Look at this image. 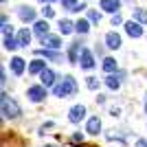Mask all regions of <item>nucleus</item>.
Listing matches in <instances>:
<instances>
[{
	"label": "nucleus",
	"mask_w": 147,
	"mask_h": 147,
	"mask_svg": "<svg viewBox=\"0 0 147 147\" xmlns=\"http://www.w3.org/2000/svg\"><path fill=\"white\" fill-rule=\"evenodd\" d=\"M77 92V81L73 79V77H64V79L59 81V84H55L53 86V94L55 97H68V94H75Z\"/></svg>",
	"instance_id": "obj_2"
},
{
	"label": "nucleus",
	"mask_w": 147,
	"mask_h": 147,
	"mask_svg": "<svg viewBox=\"0 0 147 147\" xmlns=\"http://www.w3.org/2000/svg\"><path fill=\"white\" fill-rule=\"evenodd\" d=\"M44 147H51V145H44Z\"/></svg>",
	"instance_id": "obj_34"
},
{
	"label": "nucleus",
	"mask_w": 147,
	"mask_h": 147,
	"mask_svg": "<svg viewBox=\"0 0 147 147\" xmlns=\"http://www.w3.org/2000/svg\"><path fill=\"white\" fill-rule=\"evenodd\" d=\"M86 132H88V134H99V132H101V121H99V117H92V119H88Z\"/></svg>",
	"instance_id": "obj_8"
},
{
	"label": "nucleus",
	"mask_w": 147,
	"mask_h": 147,
	"mask_svg": "<svg viewBox=\"0 0 147 147\" xmlns=\"http://www.w3.org/2000/svg\"><path fill=\"white\" fill-rule=\"evenodd\" d=\"M0 110H2V117H7V119H16V117H20V105L13 101L7 92H2L0 94Z\"/></svg>",
	"instance_id": "obj_1"
},
{
	"label": "nucleus",
	"mask_w": 147,
	"mask_h": 147,
	"mask_svg": "<svg viewBox=\"0 0 147 147\" xmlns=\"http://www.w3.org/2000/svg\"><path fill=\"white\" fill-rule=\"evenodd\" d=\"M136 20H138V22H147V11H143V9H136Z\"/></svg>",
	"instance_id": "obj_24"
},
{
	"label": "nucleus",
	"mask_w": 147,
	"mask_h": 147,
	"mask_svg": "<svg viewBox=\"0 0 147 147\" xmlns=\"http://www.w3.org/2000/svg\"><path fill=\"white\" fill-rule=\"evenodd\" d=\"M42 42L46 44L49 49H53V51H55V49H59V46H61V40H59L57 35H46V37L42 40Z\"/></svg>",
	"instance_id": "obj_14"
},
{
	"label": "nucleus",
	"mask_w": 147,
	"mask_h": 147,
	"mask_svg": "<svg viewBox=\"0 0 147 147\" xmlns=\"http://www.w3.org/2000/svg\"><path fill=\"white\" fill-rule=\"evenodd\" d=\"M44 70H46V64H44L40 57H37V59H33V61L29 64V73H31V75H42Z\"/></svg>",
	"instance_id": "obj_6"
},
{
	"label": "nucleus",
	"mask_w": 147,
	"mask_h": 147,
	"mask_svg": "<svg viewBox=\"0 0 147 147\" xmlns=\"http://www.w3.org/2000/svg\"><path fill=\"white\" fill-rule=\"evenodd\" d=\"M145 112H147V103H145Z\"/></svg>",
	"instance_id": "obj_33"
},
{
	"label": "nucleus",
	"mask_w": 147,
	"mask_h": 147,
	"mask_svg": "<svg viewBox=\"0 0 147 147\" xmlns=\"http://www.w3.org/2000/svg\"><path fill=\"white\" fill-rule=\"evenodd\" d=\"M68 57H70V61H77V44H73V46H70V51H68Z\"/></svg>",
	"instance_id": "obj_26"
},
{
	"label": "nucleus",
	"mask_w": 147,
	"mask_h": 147,
	"mask_svg": "<svg viewBox=\"0 0 147 147\" xmlns=\"http://www.w3.org/2000/svg\"><path fill=\"white\" fill-rule=\"evenodd\" d=\"M103 70H105V73L117 70V59H114V57H105V59H103Z\"/></svg>",
	"instance_id": "obj_18"
},
{
	"label": "nucleus",
	"mask_w": 147,
	"mask_h": 147,
	"mask_svg": "<svg viewBox=\"0 0 147 147\" xmlns=\"http://www.w3.org/2000/svg\"><path fill=\"white\" fill-rule=\"evenodd\" d=\"M105 46H108V49H119V46H121V37H119L114 31H110V33L105 35Z\"/></svg>",
	"instance_id": "obj_9"
},
{
	"label": "nucleus",
	"mask_w": 147,
	"mask_h": 147,
	"mask_svg": "<svg viewBox=\"0 0 147 147\" xmlns=\"http://www.w3.org/2000/svg\"><path fill=\"white\" fill-rule=\"evenodd\" d=\"M44 2H53V0H44Z\"/></svg>",
	"instance_id": "obj_32"
},
{
	"label": "nucleus",
	"mask_w": 147,
	"mask_h": 147,
	"mask_svg": "<svg viewBox=\"0 0 147 147\" xmlns=\"http://www.w3.org/2000/svg\"><path fill=\"white\" fill-rule=\"evenodd\" d=\"M20 18L24 20V22H33V20H35V11H33L31 7H22V9H20Z\"/></svg>",
	"instance_id": "obj_15"
},
{
	"label": "nucleus",
	"mask_w": 147,
	"mask_h": 147,
	"mask_svg": "<svg viewBox=\"0 0 147 147\" xmlns=\"http://www.w3.org/2000/svg\"><path fill=\"white\" fill-rule=\"evenodd\" d=\"M37 55H44V57H49V59H59V55H57L55 51H46V49L37 51Z\"/></svg>",
	"instance_id": "obj_22"
},
{
	"label": "nucleus",
	"mask_w": 147,
	"mask_h": 147,
	"mask_svg": "<svg viewBox=\"0 0 147 147\" xmlns=\"http://www.w3.org/2000/svg\"><path fill=\"white\" fill-rule=\"evenodd\" d=\"M40 79H42V86H55V73L51 70V68H46L42 75H40Z\"/></svg>",
	"instance_id": "obj_10"
},
{
	"label": "nucleus",
	"mask_w": 147,
	"mask_h": 147,
	"mask_svg": "<svg viewBox=\"0 0 147 147\" xmlns=\"http://www.w3.org/2000/svg\"><path fill=\"white\" fill-rule=\"evenodd\" d=\"M73 22H70V20H61L59 22V33L61 35H68V33H73Z\"/></svg>",
	"instance_id": "obj_17"
},
{
	"label": "nucleus",
	"mask_w": 147,
	"mask_h": 147,
	"mask_svg": "<svg viewBox=\"0 0 147 147\" xmlns=\"http://www.w3.org/2000/svg\"><path fill=\"white\" fill-rule=\"evenodd\" d=\"M16 40H18V44H20V46H26V44L31 42V33H29L26 29H22V31H18Z\"/></svg>",
	"instance_id": "obj_16"
},
{
	"label": "nucleus",
	"mask_w": 147,
	"mask_h": 147,
	"mask_svg": "<svg viewBox=\"0 0 147 147\" xmlns=\"http://www.w3.org/2000/svg\"><path fill=\"white\" fill-rule=\"evenodd\" d=\"M44 16H46V18H53V16H55V11H53L51 7H44Z\"/></svg>",
	"instance_id": "obj_28"
},
{
	"label": "nucleus",
	"mask_w": 147,
	"mask_h": 147,
	"mask_svg": "<svg viewBox=\"0 0 147 147\" xmlns=\"http://www.w3.org/2000/svg\"><path fill=\"white\" fill-rule=\"evenodd\" d=\"M125 33H127L129 37H141L143 35V29H141L138 22H127V24H125Z\"/></svg>",
	"instance_id": "obj_7"
},
{
	"label": "nucleus",
	"mask_w": 147,
	"mask_h": 147,
	"mask_svg": "<svg viewBox=\"0 0 147 147\" xmlns=\"http://www.w3.org/2000/svg\"><path fill=\"white\" fill-rule=\"evenodd\" d=\"M119 7H121V2L119 0H101V9L108 13H117Z\"/></svg>",
	"instance_id": "obj_11"
},
{
	"label": "nucleus",
	"mask_w": 147,
	"mask_h": 147,
	"mask_svg": "<svg viewBox=\"0 0 147 147\" xmlns=\"http://www.w3.org/2000/svg\"><path fill=\"white\" fill-rule=\"evenodd\" d=\"M20 44H18V40H13L11 35H5V49L7 51H16Z\"/></svg>",
	"instance_id": "obj_19"
},
{
	"label": "nucleus",
	"mask_w": 147,
	"mask_h": 147,
	"mask_svg": "<svg viewBox=\"0 0 147 147\" xmlns=\"http://www.w3.org/2000/svg\"><path fill=\"white\" fill-rule=\"evenodd\" d=\"M26 97L33 101V103H40V101H44L46 99V86H31L29 90H26Z\"/></svg>",
	"instance_id": "obj_3"
},
{
	"label": "nucleus",
	"mask_w": 147,
	"mask_h": 147,
	"mask_svg": "<svg viewBox=\"0 0 147 147\" xmlns=\"http://www.w3.org/2000/svg\"><path fill=\"white\" fill-rule=\"evenodd\" d=\"M0 81H2V84H5V81H7V73H5V68L0 70Z\"/></svg>",
	"instance_id": "obj_30"
},
{
	"label": "nucleus",
	"mask_w": 147,
	"mask_h": 147,
	"mask_svg": "<svg viewBox=\"0 0 147 147\" xmlns=\"http://www.w3.org/2000/svg\"><path fill=\"white\" fill-rule=\"evenodd\" d=\"M136 147H147V141H143V138H141V141H136Z\"/></svg>",
	"instance_id": "obj_31"
},
{
	"label": "nucleus",
	"mask_w": 147,
	"mask_h": 147,
	"mask_svg": "<svg viewBox=\"0 0 147 147\" xmlns=\"http://www.w3.org/2000/svg\"><path fill=\"white\" fill-rule=\"evenodd\" d=\"M11 70L16 75H22L24 73V59H22V57H13L11 59Z\"/></svg>",
	"instance_id": "obj_13"
},
{
	"label": "nucleus",
	"mask_w": 147,
	"mask_h": 147,
	"mask_svg": "<svg viewBox=\"0 0 147 147\" xmlns=\"http://www.w3.org/2000/svg\"><path fill=\"white\" fill-rule=\"evenodd\" d=\"M92 66H94V57H92V53L88 49H81V68L90 70Z\"/></svg>",
	"instance_id": "obj_5"
},
{
	"label": "nucleus",
	"mask_w": 147,
	"mask_h": 147,
	"mask_svg": "<svg viewBox=\"0 0 147 147\" xmlns=\"http://www.w3.org/2000/svg\"><path fill=\"white\" fill-rule=\"evenodd\" d=\"M88 18H90V22H97V24H99V20H101V16H99L97 11H90V13H88Z\"/></svg>",
	"instance_id": "obj_27"
},
{
	"label": "nucleus",
	"mask_w": 147,
	"mask_h": 147,
	"mask_svg": "<svg viewBox=\"0 0 147 147\" xmlns=\"http://www.w3.org/2000/svg\"><path fill=\"white\" fill-rule=\"evenodd\" d=\"M75 29L79 31V33H88V31H90V22H88V20H79V22L75 24Z\"/></svg>",
	"instance_id": "obj_21"
},
{
	"label": "nucleus",
	"mask_w": 147,
	"mask_h": 147,
	"mask_svg": "<svg viewBox=\"0 0 147 147\" xmlns=\"http://www.w3.org/2000/svg\"><path fill=\"white\" fill-rule=\"evenodd\" d=\"M61 5L66 7L68 11H75V9H77V2H75V0H61Z\"/></svg>",
	"instance_id": "obj_25"
},
{
	"label": "nucleus",
	"mask_w": 147,
	"mask_h": 147,
	"mask_svg": "<svg viewBox=\"0 0 147 147\" xmlns=\"http://www.w3.org/2000/svg\"><path fill=\"white\" fill-rule=\"evenodd\" d=\"M105 84H108V88H110V90H119V86H121V81H119L114 75H110V77L105 79Z\"/></svg>",
	"instance_id": "obj_20"
},
{
	"label": "nucleus",
	"mask_w": 147,
	"mask_h": 147,
	"mask_svg": "<svg viewBox=\"0 0 147 147\" xmlns=\"http://www.w3.org/2000/svg\"><path fill=\"white\" fill-rule=\"evenodd\" d=\"M114 24H121V16H119V13L112 16V26H114Z\"/></svg>",
	"instance_id": "obj_29"
},
{
	"label": "nucleus",
	"mask_w": 147,
	"mask_h": 147,
	"mask_svg": "<svg viewBox=\"0 0 147 147\" xmlns=\"http://www.w3.org/2000/svg\"><path fill=\"white\" fill-rule=\"evenodd\" d=\"M33 29H35V33L42 37V40L49 35V22H46V20H40V22H35V26H33Z\"/></svg>",
	"instance_id": "obj_12"
},
{
	"label": "nucleus",
	"mask_w": 147,
	"mask_h": 147,
	"mask_svg": "<svg viewBox=\"0 0 147 147\" xmlns=\"http://www.w3.org/2000/svg\"><path fill=\"white\" fill-rule=\"evenodd\" d=\"M86 86L90 88V90H97V88H99V81H97V77H88V79H86Z\"/></svg>",
	"instance_id": "obj_23"
},
{
	"label": "nucleus",
	"mask_w": 147,
	"mask_h": 147,
	"mask_svg": "<svg viewBox=\"0 0 147 147\" xmlns=\"http://www.w3.org/2000/svg\"><path fill=\"white\" fill-rule=\"evenodd\" d=\"M2 2H5V0H2Z\"/></svg>",
	"instance_id": "obj_35"
},
{
	"label": "nucleus",
	"mask_w": 147,
	"mask_h": 147,
	"mask_svg": "<svg viewBox=\"0 0 147 147\" xmlns=\"http://www.w3.org/2000/svg\"><path fill=\"white\" fill-rule=\"evenodd\" d=\"M84 117H86V108H84V105H73V108H70V112H68L70 123H79Z\"/></svg>",
	"instance_id": "obj_4"
}]
</instances>
